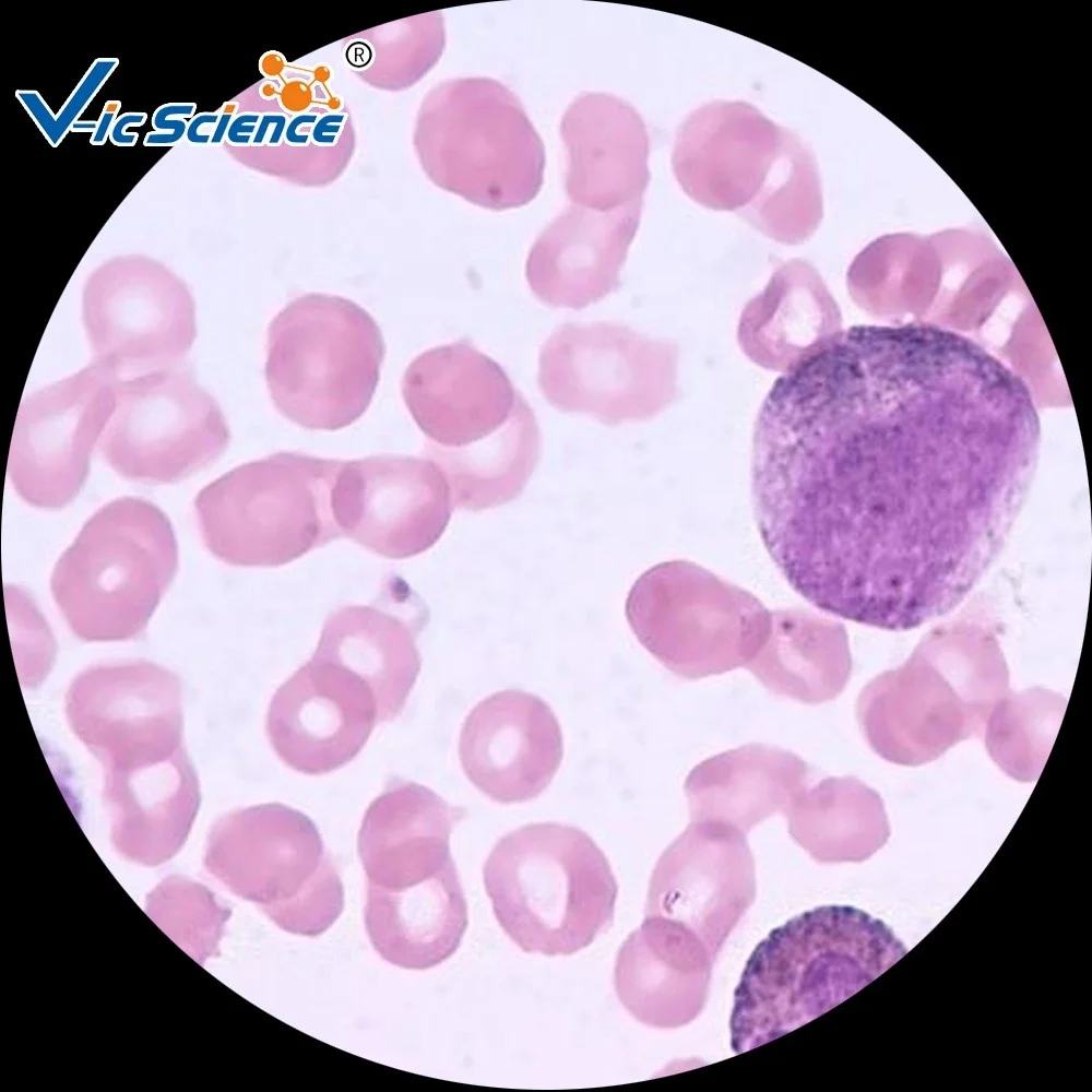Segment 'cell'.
Segmentation results:
<instances>
[{"label": "cell", "instance_id": "obj_1", "mask_svg": "<svg viewBox=\"0 0 1092 1092\" xmlns=\"http://www.w3.org/2000/svg\"><path fill=\"white\" fill-rule=\"evenodd\" d=\"M1032 394L973 340L928 323L832 333L759 412L763 545L816 607L902 631L957 607L1000 554L1038 459Z\"/></svg>", "mask_w": 1092, "mask_h": 1092}, {"label": "cell", "instance_id": "obj_2", "mask_svg": "<svg viewBox=\"0 0 1092 1092\" xmlns=\"http://www.w3.org/2000/svg\"><path fill=\"white\" fill-rule=\"evenodd\" d=\"M907 952L880 919L821 905L773 928L752 950L734 990L731 1048L743 1054L831 1010Z\"/></svg>", "mask_w": 1092, "mask_h": 1092}, {"label": "cell", "instance_id": "obj_3", "mask_svg": "<svg viewBox=\"0 0 1092 1092\" xmlns=\"http://www.w3.org/2000/svg\"><path fill=\"white\" fill-rule=\"evenodd\" d=\"M483 878L500 927L525 952L575 953L614 919L618 886L608 859L573 826L538 822L508 833Z\"/></svg>", "mask_w": 1092, "mask_h": 1092}, {"label": "cell", "instance_id": "obj_4", "mask_svg": "<svg viewBox=\"0 0 1092 1092\" xmlns=\"http://www.w3.org/2000/svg\"><path fill=\"white\" fill-rule=\"evenodd\" d=\"M674 174L698 203L736 211L770 226L818 223L822 194L816 164L800 141L744 102H714L680 127Z\"/></svg>", "mask_w": 1092, "mask_h": 1092}, {"label": "cell", "instance_id": "obj_5", "mask_svg": "<svg viewBox=\"0 0 1092 1092\" xmlns=\"http://www.w3.org/2000/svg\"><path fill=\"white\" fill-rule=\"evenodd\" d=\"M178 568L166 514L143 498L106 503L58 559L52 597L85 641H121L146 627Z\"/></svg>", "mask_w": 1092, "mask_h": 1092}, {"label": "cell", "instance_id": "obj_6", "mask_svg": "<svg viewBox=\"0 0 1092 1092\" xmlns=\"http://www.w3.org/2000/svg\"><path fill=\"white\" fill-rule=\"evenodd\" d=\"M383 358L380 328L366 309L340 296L308 294L271 321L265 379L284 417L333 431L368 410Z\"/></svg>", "mask_w": 1092, "mask_h": 1092}, {"label": "cell", "instance_id": "obj_7", "mask_svg": "<svg viewBox=\"0 0 1092 1092\" xmlns=\"http://www.w3.org/2000/svg\"><path fill=\"white\" fill-rule=\"evenodd\" d=\"M342 462L278 452L225 473L195 498L204 545L225 563L270 568L343 536L332 510Z\"/></svg>", "mask_w": 1092, "mask_h": 1092}, {"label": "cell", "instance_id": "obj_8", "mask_svg": "<svg viewBox=\"0 0 1092 1092\" xmlns=\"http://www.w3.org/2000/svg\"><path fill=\"white\" fill-rule=\"evenodd\" d=\"M1008 691L1001 662L925 667L913 661L866 685L856 715L868 745L881 758L919 765L978 735Z\"/></svg>", "mask_w": 1092, "mask_h": 1092}, {"label": "cell", "instance_id": "obj_9", "mask_svg": "<svg viewBox=\"0 0 1092 1092\" xmlns=\"http://www.w3.org/2000/svg\"><path fill=\"white\" fill-rule=\"evenodd\" d=\"M229 440L216 401L190 372L169 367L118 379L98 448L124 478L166 484L212 464Z\"/></svg>", "mask_w": 1092, "mask_h": 1092}, {"label": "cell", "instance_id": "obj_10", "mask_svg": "<svg viewBox=\"0 0 1092 1092\" xmlns=\"http://www.w3.org/2000/svg\"><path fill=\"white\" fill-rule=\"evenodd\" d=\"M669 346L612 321L566 322L543 343L537 383L563 413L608 426L658 413L672 393Z\"/></svg>", "mask_w": 1092, "mask_h": 1092}, {"label": "cell", "instance_id": "obj_11", "mask_svg": "<svg viewBox=\"0 0 1092 1092\" xmlns=\"http://www.w3.org/2000/svg\"><path fill=\"white\" fill-rule=\"evenodd\" d=\"M82 317L96 360L120 378L174 367L197 335L189 288L146 258H118L98 266L84 285Z\"/></svg>", "mask_w": 1092, "mask_h": 1092}, {"label": "cell", "instance_id": "obj_12", "mask_svg": "<svg viewBox=\"0 0 1092 1092\" xmlns=\"http://www.w3.org/2000/svg\"><path fill=\"white\" fill-rule=\"evenodd\" d=\"M119 378L95 360L21 402L8 474L24 501L57 509L80 492L93 448L116 407Z\"/></svg>", "mask_w": 1092, "mask_h": 1092}, {"label": "cell", "instance_id": "obj_13", "mask_svg": "<svg viewBox=\"0 0 1092 1092\" xmlns=\"http://www.w3.org/2000/svg\"><path fill=\"white\" fill-rule=\"evenodd\" d=\"M448 95V182L489 210L519 207L539 192L543 142L518 97L489 78L464 79Z\"/></svg>", "mask_w": 1092, "mask_h": 1092}, {"label": "cell", "instance_id": "obj_14", "mask_svg": "<svg viewBox=\"0 0 1092 1092\" xmlns=\"http://www.w3.org/2000/svg\"><path fill=\"white\" fill-rule=\"evenodd\" d=\"M454 508L449 477L431 456L382 454L343 461L332 490L342 535L390 559L432 547Z\"/></svg>", "mask_w": 1092, "mask_h": 1092}, {"label": "cell", "instance_id": "obj_15", "mask_svg": "<svg viewBox=\"0 0 1092 1092\" xmlns=\"http://www.w3.org/2000/svg\"><path fill=\"white\" fill-rule=\"evenodd\" d=\"M207 863L274 923L340 878L314 822L280 803L237 809L218 819L210 833Z\"/></svg>", "mask_w": 1092, "mask_h": 1092}, {"label": "cell", "instance_id": "obj_16", "mask_svg": "<svg viewBox=\"0 0 1092 1092\" xmlns=\"http://www.w3.org/2000/svg\"><path fill=\"white\" fill-rule=\"evenodd\" d=\"M71 728L106 770L168 758L182 749L177 677L151 662L82 672L66 699Z\"/></svg>", "mask_w": 1092, "mask_h": 1092}, {"label": "cell", "instance_id": "obj_17", "mask_svg": "<svg viewBox=\"0 0 1092 1092\" xmlns=\"http://www.w3.org/2000/svg\"><path fill=\"white\" fill-rule=\"evenodd\" d=\"M378 724L366 681L312 655L275 691L266 714L269 741L290 769L320 775L351 762Z\"/></svg>", "mask_w": 1092, "mask_h": 1092}, {"label": "cell", "instance_id": "obj_18", "mask_svg": "<svg viewBox=\"0 0 1092 1092\" xmlns=\"http://www.w3.org/2000/svg\"><path fill=\"white\" fill-rule=\"evenodd\" d=\"M402 395L425 436L449 450L491 437L529 404L505 369L468 340L419 354L405 370Z\"/></svg>", "mask_w": 1092, "mask_h": 1092}, {"label": "cell", "instance_id": "obj_19", "mask_svg": "<svg viewBox=\"0 0 1092 1092\" xmlns=\"http://www.w3.org/2000/svg\"><path fill=\"white\" fill-rule=\"evenodd\" d=\"M562 755L561 727L553 709L519 689L495 692L477 703L460 734L465 775L502 804L536 798L550 784Z\"/></svg>", "mask_w": 1092, "mask_h": 1092}, {"label": "cell", "instance_id": "obj_20", "mask_svg": "<svg viewBox=\"0 0 1092 1092\" xmlns=\"http://www.w3.org/2000/svg\"><path fill=\"white\" fill-rule=\"evenodd\" d=\"M642 203L610 211L570 204L534 241L525 277L553 308L581 310L620 287V271L637 233Z\"/></svg>", "mask_w": 1092, "mask_h": 1092}, {"label": "cell", "instance_id": "obj_21", "mask_svg": "<svg viewBox=\"0 0 1092 1092\" xmlns=\"http://www.w3.org/2000/svg\"><path fill=\"white\" fill-rule=\"evenodd\" d=\"M560 134L571 204L610 211L642 203L650 180L649 134L630 104L610 94L583 93L566 110Z\"/></svg>", "mask_w": 1092, "mask_h": 1092}, {"label": "cell", "instance_id": "obj_22", "mask_svg": "<svg viewBox=\"0 0 1092 1092\" xmlns=\"http://www.w3.org/2000/svg\"><path fill=\"white\" fill-rule=\"evenodd\" d=\"M463 816L422 784L388 783L367 808L358 833L367 885L403 889L454 864L449 839Z\"/></svg>", "mask_w": 1092, "mask_h": 1092}, {"label": "cell", "instance_id": "obj_23", "mask_svg": "<svg viewBox=\"0 0 1092 1092\" xmlns=\"http://www.w3.org/2000/svg\"><path fill=\"white\" fill-rule=\"evenodd\" d=\"M365 925L376 951L394 965L425 970L446 961L467 927L455 864L403 889L367 885Z\"/></svg>", "mask_w": 1092, "mask_h": 1092}, {"label": "cell", "instance_id": "obj_24", "mask_svg": "<svg viewBox=\"0 0 1092 1092\" xmlns=\"http://www.w3.org/2000/svg\"><path fill=\"white\" fill-rule=\"evenodd\" d=\"M809 769L796 753L748 744L698 763L685 780L690 819L720 820L747 833L783 812L807 785Z\"/></svg>", "mask_w": 1092, "mask_h": 1092}, {"label": "cell", "instance_id": "obj_25", "mask_svg": "<svg viewBox=\"0 0 1092 1092\" xmlns=\"http://www.w3.org/2000/svg\"><path fill=\"white\" fill-rule=\"evenodd\" d=\"M423 624L380 606L345 605L325 619L312 655L366 681L377 700L378 723L393 721L405 708L420 672L416 633Z\"/></svg>", "mask_w": 1092, "mask_h": 1092}, {"label": "cell", "instance_id": "obj_26", "mask_svg": "<svg viewBox=\"0 0 1092 1092\" xmlns=\"http://www.w3.org/2000/svg\"><path fill=\"white\" fill-rule=\"evenodd\" d=\"M105 797L118 845L163 854L185 840L200 805L198 779L183 749L159 761L107 770Z\"/></svg>", "mask_w": 1092, "mask_h": 1092}, {"label": "cell", "instance_id": "obj_27", "mask_svg": "<svg viewBox=\"0 0 1092 1092\" xmlns=\"http://www.w3.org/2000/svg\"><path fill=\"white\" fill-rule=\"evenodd\" d=\"M784 815L790 835L822 863L862 862L890 834L879 794L850 775L805 785Z\"/></svg>", "mask_w": 1092, "mask_h": 1092}, {"label": "cell", "instance_id": "obj_28", "mask_svg": "<svg viewBox=\"0 0 1092 1092\" xmlns=\"http://www.w3.org/2000/svg\"><path fill=\"white\" fill-rule=\"evenodd\" d=\"M541 452V432L529 404L506 427L476 444L449 450L434 446L431 458L444 468L455 508L483 510L515 499Z\"/></svg>", "mask_w": 1092, "mask_h": 1092}, {"label": "cell", "instance_id": "obj_29", "mask_svg": "<svg viewBox=\"0 0 1092 1092\" xmlns=\"http://www.w3.org/2000/svg\"><path fill=\"white\" fill-rule=\"evenodd\" d=\"M771 692L807 704L838 697L851 674L842 632L824 626L780 628L746 666Z\"/></svg>", "mask_w": 1092, "mask_h": 1092}, {"label": "cell", "instance_id": "obj_30", "mask_svg": "<svg viewBox=\"0 0 1092 1092\" xmlns=\"http://www.w3.org/2000/svg\"><path fill=\"white\" fill-rule=\"evenodd\" d=\"M1066 699L1052 691L1010 690L994 708L986 727L990 757L1010 776L1036 780L1055 740Z\"/></svg>", "mask_w": 1092, "mask_h": 1092}, {"label": "cell", "instance_id": "obj_31", "mask_svg": "<svg viewBox=\"0 0 1092 1092\" xmlns=\"http://www.w3.org/2000/svg\"><path fill=\"white\" fill-rule=\"evenodd\" d=\"M118 66L116 57L96 58L56 115L35 90H16L14 95L48 144L58 147Z\"/></svg>", "mask_w": 1092, "mask_h": 1092}, {"label": "cell", "instance_id": "obj_32", "mask_svg": "<svg viewBox=\"0 0 1092 1092\" xmlns=\"http://www.w3.org/2000/svg\"><path fill=\"white\" fill-rule=\"evenodd\" d=\"M197 109L195 103H167L158 106L152 116V126L143 140L144 146H174L186 136L188 121Z\"/></svg>", "mask_w": 1092, "mask_h": 1092}, {"label": "cell", "instance_id": "obj_33", "mask_svg": "<svg viewBox=\"0 0 1092 1092\" xmlns=\"http://www.w3.org/2000/svg\"><path fill=\"white\" fill-rule=\"evenodd\" d=\"M147 120L146 112H123L112 124L109 133V141L116 146H134L139 139V133L127 132L130 126L140 127Z\"/></svg>", "mask_w": 1092, "mask_h": 1092}, {"label": "cell", "instance_id": "obj_34", "mask_svg": "<svg viewBox=\"0 0 1092 1092\" xmlns=\"http://www.w3.org/2000/svg\"><path fill=\"white\" fill-rule=\"evenodd\" d=\"M281 105L289 112L306 110L312 102V90L304 80H293L280 91Z\"/></svg>", "mask_w": 1092, "mask_h": 1092}, {"label": "cell", "instance_id": "obj_35", "mask_svg": "<svg viewBox=\"0 0 1092 1092\" xmlns=\"http://www.w3.org/2000/svg\"><path fill=\"white\" fill-rule=\"evenodd\" d=\"M260 119V115L257 112H242L235 116L228 128L226 141L234 146L251 144Z\"/></svg>", "mask_w": 1092, "mask_h": 1092}, {"label": "cell", "instance_id": "obj_36", "mask_svg": "<svg viewBox=\"0 0 1092 1092\" xmlns=\"http://www.w3.org/2000/svg\"><path fill=\"white\" fill-rule=\"evenodd\" d=\"M219 118V111L199 112L188 122L186 139L193 145H207L211 142L215 126Z\"/></svg>", "mask_w": 1092, "mask_h": 1092}, {"label": "cell", "instance_id": "obj_37", "mask_svg": "<svg viewBox=\"0 0 1092 1092\" xmlns=\"http://www.w3.org/2000/svg\"><path fill=\"white\" fill-rule=\"evenodd\" d=\"M345 120L346 115L342 112L329 114L321 117L313 126L310 134L311 141L316 145H334Z\"/></svg>", "mask_w": 1092, "mask_h": 1092}, {"label": "cell", "instance_id": "obj_38", "mask_svg": "<svg viewBox=\"0 0 1092 1092\" xmlns=\"http://www.w3.org/2000/svg\"><path fill=\"white\" fill-rule=\"evenodd\" d=\"M272 127L270 145H280L282 136L287 127V117L281 114H265L261 117L257 131L252 139V145H262L268 130Z\"/></svg>", "mask_w": 1092, "mask_h": 1092}, {"label": "cell", "instance_id": "obj_39", "mask_svg": "<svg viewBox=\"0 0 1092 1092\" xmlns=\"http://www.w3.org/2000/svg\"><path fill=\"white\" fill-rule=\"evenodd\" d=\"M121 108L120 100H107L97 120V127L90 138L92 145H104L109 138L114 122L118 118Z\"/></svg>", "mask_w": 1092, "mask_h": 1092}, {"label": "cell", "instance_id": "obj_40", "mask_svg": "<svg viewBox=\"0 0 1092 1092\" xmlns=\"http://www.w3.org/2000/svg\"><path fill=\"white\" fill-rule=\"evenodd\" d=\"M318 115L316 114H301L294 117L287 124L285 130V141L289 145H308L310 141V135L308 133L298 132L302 129L305 124H312L317 122Z\"/></svg>", "mask_w": 1092, "mask_h": 1092}, {"label": "cell", "instance_id": "obj_41", "mask_svg": "<svg viewBox=\"0 0 1092 1092\" xmlns=\"http://www.w3.org/2000/svg\"><path fill=\"white\" fill-rule=\"evenodd\" d=\"M239 107V103L236 100H229L223 104L218 109L219 118L215 126L210 145H219L226 139L228 128L235 118V114Z\"/></svg>", "mask_w": 1092, "mask_h": 1092}, {"label": "cell", "instance_id": "obj_42", "mask_svg": "<svg viewBox=\"0 0 1092 1092\" xmlns=\"http://www.w3.org/2000/svg\"><path fill=\"white\" fill-rule=\"evenodd\" d=\"M286 66L285 58L277 51H268L262 55L259 61L260 72L264 76H276L282 73Z\"/></svg>", "mask_w": 1092, "mask_h": 1092}, {"label": "cell", "instance_id": "obj_43", "mask_svg": "<svg viewBox=\"0 0 1092 1092\" xmlns=\"http://www.w3.org/2000/svg\"><path fill=\"white\" fill-rule=\"evenodd\" d=\"M313 79L318 83H327L332 78V72L327 66H317L312 71Z\"/></svg>", "mask_w": 1092, "mask_h": 1092}, {"label": "cell", "instance_id": "obj_44", "mask_svg": "<svg viewBox=\"0 0 1092 1092\" xmlns=\"http://www.w3.org/2000/svg\"><path fill=\"white\" fill-rule=\"evenodd\" d=\"M97 121L94 120H78L71 128L72 132H92L96 130Z\"/></svg>", "mask_w": 1092, "mask_h": 1092}, {"label": "cell", "instance_id": "obj_45", "mask_svg": "<svg viewBox=\"0 0 1092 1092\" xmlns=\"http://www.w3.org/2000/svg\"><path fill=\"white\" fill-rule=\"evenodd\" d=\"M277 92L278 91H277L276 85L273 84V82H270V81L263 82L260 85V87H259V93H260L261 97L264 98V99H271V98H273Z\"/></svg>", "mask_w": 1092, "mask_h": 1092}, {"label": "cell", "instance_id": "obj_46", "mask_svg": "<svg viewBox=\"0 0 1092 1092\" xmlns=\"http://www.w3.org/2000/svg\"><path fill=\"white\" fill-rule=\"evenodd\" d=\"M327 104H328V107L331 110H334V111L340 110L342 108V106H343L342 99L339 96H335V95L329 97Z\"/></svg>", "mask_w": 1092, "mask_h": 1092}]
</instances>
